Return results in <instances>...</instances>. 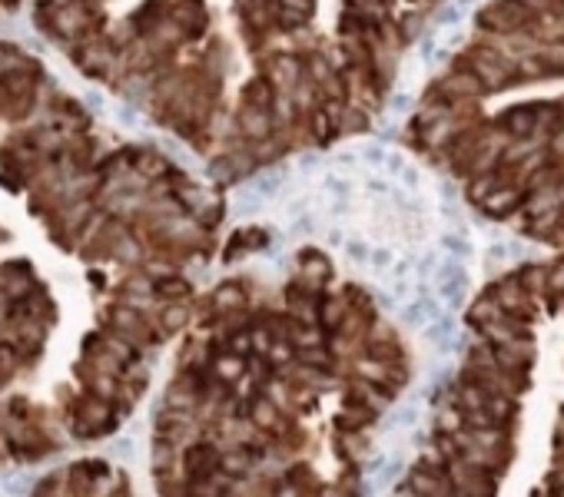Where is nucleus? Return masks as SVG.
Returning a JSON list of instances; mask_svg holds the SVG:
<instances>
[{"label":"nucleus","mask_w":564,"mask_h":497,"mask_svg":"<svg viewBox=\"0 0 564 497\" xmlns=\"http://www.w3.org/2000/svg\"><path fill=\"white\" fill-rule=\"evenodd\" d=\"M468 4H475V0H458V11H462V7H468Z\"/></svg>","instance_id":"nucleus-1"}]
</instances>
